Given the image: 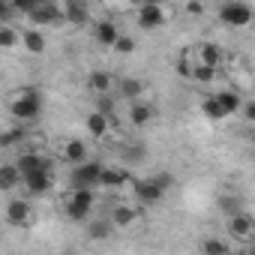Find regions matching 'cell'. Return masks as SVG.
Returning <instances> with one entry per match:
<instances>
[{
    "label": "cell",
    "instance_id": "1f68e13d",
    "mask_svg": "<svg viewBox=\"0 0 255 255\" xmlns=\"http://www.w3.org/2000/svg\"><path fill=\"white\" fill-rule=\"evenodd\" d=\"M114 51H117V54H132V51H135V39L126 36V33H120V39L114 42Z\"/></svg>",
    "mask_w": 255,
    "mask_h": 255
},
{
    "label": "cell",
    "instance_id": "83f0119b",
    "mask_svg": "<svg viewBox=\"0 0 255 255\" xmlns=\"http://www.w3.org/2000/svg\"><path fill=\"white\" fill-rule=\"evenodd\" d=\"M201 114L207 117V120H213V123H219V120H225L228 114H225V108L219 105V99H216V93H210V96H204V102H201Z\"/></svg>",
    "mask_w": 255,
    "mask_h": 255
},
{
    "label": "cell",
    "instance_id": "ffe728a7",
    "mask_svg": "<svg viewBox=\"0 0 255 255\" xmlns=\"http://www.w3.org/2000/svg\"><path fill=\"white\" fill-rule=\"evenodd\" d=\"M84 228H87V237H90V240H108V237L114 234V228H111V222H108L105 216H90V219L84 222Z\"/></svg>",
    "mask_w": 255,
    "mask_h": 255
},
{
    "label": "cell",
    "instance_id": "2e32d148",
    "mask_svg": "<svg viewBox=\"0 0 255 255\" xmlns=\"http://www.w3.org/2000/svg\"><path fill=\"white\" fill-rule=\"evenodd\" d=\"M105 219L111 222V228H129V225L138 222V210H135L132 204H114Z\"/></svg>",
    "mask_w": 255,
    "mask_h": 255
},
{
    "label": "cell",
    "instance_id": "603a6c76",
    "mask_svg": "<svg viewBox=\"0 0 255 255\" xmlns=\"http://www.w3.org/2000/svg\"><path fill=\"white\" fill-rule=\"evenodd\" d=\"M150 120H153V105H150V102H144V99L129 102V123H135V126H147Z\"/></svg>",
    "mask_w": 255,
    "mask_h": 255
},
{
    "label": "cell",
    "instance_id": "e575fe53",
    "mask_svg": "<svg viewBox=\"0 0 255 255\" xmlns=\"http://www.w3.org/2000/svg\"><path fill=\"white\" fill-rule=\"evenodd\" d=\"M12 15V9H9V3H3V0H0V24H6V18Z\"/></svg>",
    "mask_w": 255,
    "mask_h": 255
},
{
    "label": "cell",
    "instance_id": "d590c367",
    "mask_svg": "<svg viewBox=\"0 0 255 255\" xmlns=\"http://www.w3.org/2000/svg\"><path fill=\"white\" fill-rule=\"evenodd\" d=\"M183 12H189V15H201V12H204V6H201V3H186V6H183Z\"/></svg>",
    "mask_w": 255,
    "mask_h": 255
},
{
    "label": "cell",
    "instance_id": "8d00e7d4",
    "mask_svg": "<svg viewBox=\"0 0 255 255\" xmlns=\"http://www.w3.org/2000/svg\"><path fill=\"white\" fill-rule=\"evenodd\" d=\"M243 114L252 120V117H255V105H252V102H246V105H243Z\"/></svg>",
    "mask_w": 255,
    "mask_h": 255
},
{
    "label": "cell",
    "instance_id": "4dcf8cb0",
    "mask_svg": "<svg viewBox=\"0 0 255 255\" xmlns=\"http://www.w3.org/2000/svg\"><path fill=\"white\" fill-rule=\"evenodd\" d=\"M216 78V69H207V66H192V81H198V84H210Z\"/></svg>",
    "mask_w": 255,
    "mask_h": 255
},
{
    "label": "cell",
    "instance_id": "7c38bea8",
    "mask_svg": "<svg viewBox=\"0 0 255 255\" xmlns=\"http://www.w3.org/2000/svg\"><path fill=\"white\" fill-rule=\"evenodd\" d=\"M198 66H207V69H216L219 72V66H222V48L216 45V42H201L198 48H195V57H192Z\"/></svg>",
    "mask_w": 255,
    "mask_h": 255
},
{
    "label": "cell",
    "instance_id": "8fae6325",
    "mask_svg": "<svg viewBox=\"0 0 255 255\" xmlns=\"http://www.w3.org/2000/svg\"><path fill=\"white\" fill-rule=\"evenodd\" d=\"M93 39H96L99 45H105V48H114V42L120 39L117 21H114V18H99V21H93Z\"/></svg>",
    "mask_w": 255,
    "mask_h": 255
},
{
    "label": "cell",
    "instance_id": "f1b7e54d",
    "mask_svg": "<svg viewBox=\"0 0 255 255\" xmlns=\"http://www.w3.org/2000/svg\"><path fill=\"white\" fill-rule=\"evenodd\" d=\"M24 141V126H12V129L0 132V147H15Z\"/></svg>",
    "mask_w": 255,
    "mask_h": 255
},
{
    "label": "cell",
    "instance_id": "836d02e7",
    "mask_svg": "<svg viewBox=\"0 0 255 255\" xmlns=\"http://www.w3.org/2000/svg\"><path fill=\"white\" fill-rule=\"evenodd\" d=\"M153 177H156V183H159L165 192H168V189H171V183H174V177H171L168 171H159V174H153Z\"/></svg>",
    "mask_w": 255,
    "mask_h": 255
},
{
    "label": "cell",
    "instance_id": "e0dca14e",
    "mask_svg": "<svg viewBox=\"0 0 255 255\" xmlns=\"http://www.w3.org/2000/svg\"><path fill=\"white\" fill-rule=\"evenodd\" d=\"M60 156H63V162H69L72 168L81 165V162H87V141H81V138H66L63 147H60Z\"/></svg>",
    "mask_w": 255,
    "mask_h": 255
},
{
    "label": "cell",
    "instance_id": "9a60e30c",
    "mask_svg": "<svg viewBox=\"0 0 255 255\" xmlns=\"http://www.w3.org/2000/svg\"><path fill=\"white\" fill-rule=\"evenodd\" d=\"M57 9H60L63 24H84L90 18V9L84 3H78V0H63V3H57Z\"/></svg>",
    "mask_w": 255,
    "mask_h": 255
},
{
    "label": "cell",
    "instance_id": "484cf974",
    "mask_svg": "<svg viewBox=\"0 0 255 255\" xmlns=\"http://www.w3.org/2000/svg\"><path fill=\"white\" fill-rule=\"evenodd\" d=\"M216 99H219V105L225 108V114L231 117V114H237L240 108H243V96L231 87V90H216Z\"/></svg>",
    "mask_w": 255,
    "mask_h": 255
},
{
    "label": "cell",
    "instance_id": "d4e9b609",
    "mask_svg": "<svg viewBox=\"0 0 255 255\" xmlns=\"http://www.w3.org/2000/svg\"><path fill=\"white\" fill-rule=\"evenodd\" d=\"M117 93H120L123 99H129V102H138L141 93H144V81H141V78H120Z\"/></svg>",
    "mask_w": 255,
    "mask_h": 255
},
{
    "label": "cell",
    "instance_id": "30bf717a",
    "mask_svg": "<svg viewBox=\"0 0 255 255\" xmlns=\"http://www.w3.org/2000/svg\"><path fill=\"white\" fill-rule=\"evenodd\" d=\"M126 183H132V177H129V171L126 168H120V165H102V171H99V183L96 186H102V189H123Z\"/></svg>",
    "mask_w": 255,
    "mask_h": 255
},
{
    "label": "cell",
    "instance_id": "5b68a950",
    "mask_svg": "<svg viewBox=\"0 0 255 255\" xmlns=\"http://www.w3.org/2000/svg\"><path fill=\"white\" fill-rule=\"evenodd\" d=\"M99 171H102V162H96V159H87V162L75 165L72 168V186H78V189H96Z\"/></svg>",
    "mask_w": 255,
    "mask_h": 255
},
{
    "label": "cell",
    "instance_id": "d6986e66",
    "mask_svg": "<svg viewBox=\"0 0 255 255\" xmlns=\"http://www.w3.org/2000/svg\"><path fill=\"white\" fill-rule=\"evenodd\" d=\"M45 33L39 30V27H24L21 30V48L27 51V54H42L45 51Z\"/></svg>",
    "mask_w": 255,
    "mask_h": 255
},
{
    "label": "cell",
    "instance_id": "3957f363",
    "mask_svg": "<svg viewBox=\"0 0 255 255\" xmlns=\"http://www.w3.org/2000/svg\"><path fill=\"white\" fill-rule=\"evenodd\" d=\"M255 9L249 3H243V0H225V3L219 6V21L225 27H246L252 21Z\"/></svg>",
    "mask_w": 255,
    "mask_h": 255
},
{
    "label": "cell",
    "instance_id": "52a82bcc",
    "mask_svg": "<svg viewBox=\"0 0 255 255\" xmlns=\"http://www.w3.org/2000/svg\"><path fill=\"white\" fill-rule=\"evenodd\" d=\"M129 186H132V192L141 204H156V201L165 198V189L156 183V177H141V180H132Z\"/></svg>",
    "mask_w": 255,
    "mask_h": 255
},
{
    "label": "cell",
    "instance_id": "7a4b0ae2",
    "mask_svg": "<svg viewBox=\"0 0 255 255\" xmlns=\"http://www.w3.org/2000/svg\"><path fill=\"white\" fill-rule=\"evenodd\" d=\"M93 204H96L93 189H78V186H72V192L66 195L63 210H66V216H69L72 222H87V219L93 216Z\"/></svg>",
    "mask_w": 255,
    "mask_h": 255
},
{
    "label": "cell",
    "instance_id": "5bb4252c",
    "mask_svg": "<svg viewBox=\"0 0 255 255\" xmlns=\"http://www.w3.org/2000/svg\"><path fill=\"white\" fill-rule=\"evenodd\" d=\"M87 90L99 99V96H111V90H114V75L111 72H105V69H93L90 75H87Z\"/></svg>",
    "mask_w": 255,
    "mask_h": 255
},
{
    "label": "cell",
    "instance_id": "277c9868",
    "mask_svg": "<svg viewBox=\"0 0 255 255\" xmlns=\"http://www.w3.org/2000/svg\"><path fill=\"white\" fill-rule=\"evenodd\" d=\"M168 15H171V9L162 6V3H141L135 9V24L141 30H156V27H162L168 21Z\"/></svg>",
    "mask_w": 255,
    "mask_h": 255
},
{
    "label": "cell",
    "instance_id": "4fadbf2b",
    "mask_svg": "<svg viewBox=\"0 0 255 255\" xmlns=\"http://www.w3.org/2000/svg\"><path fill=\"white\" fill-rule=\"evenodd\" d=\"M21 186H24L30 195H48V192L54 189V174H51V171L27 174V177H21Z\"/></svg>",
    "mask_w": 255,
    "mask_h": 255
},
{
    "label": "cell",
    "instance_id": "cb8c5ba5",
    "mask_svg": "<svg viewBox=\"0 0 255 255\" xmlns=\"http://www.w3.org/2000/svg\"><path fill=\"white\" fill-rule=\"evenodd\" d=\"M21 186V174L15 171L12 162H3L0 165V192H15Z\"/></svg>",
    "mask_w": 255,
    "mask_h": 255
},
{
    "label": "cell",
    "instance_id": "ba28073f",
    "mask_svg": "<svg viewBox=\"0 0 255 255\" xmlns=\"http://www.w3.org/2000/svg\"><path fill=\"white\" fill-rule=\"evenodd\" d=\"M225 225H228V234H231V240H240V243H249V237H252V231H255V222H252V216H249L246 210H237V213H231Z\"/></svg>",
    "mask_w": 255,
    "mask_h": 255
},
{
    "label": "cell",
    "instance_id": "6da1fadb",
    "mask_svg": "<svg viewBox=\"0 0 255 255\" xmlns=\"http://www.w3.org/2000/svg\"><path fill=\"white\" fill-rule=\"evenodd\" d=\"M9 111H12V117H15L18 123L36 120L39 111H42V93H39L36 87H21V90H15L12 99H9Z\"/></svg>",
    "mask_w": 255,
    "mask_h": 255
},
{
    "label": "cell",
    "instance_id": "7402d4cb",
    "mask_svg": "<svg viewBox=\"0 0 255 255\" xmlns=\"http://www.w3.org/2000/svg\"><path fill=\"white\" fill-rule=\"evenodd\" d=\"M111 126H114V120L102 117L99 111H90V114H87V132H90L93 138H105V135L111 132Z\"/></svg>",
    "mask_w": 255,
    "mask_h": 255
},
{
    "label": "cell",
    "instance_id": "f546056e",
    "mask_svg": "<svg viewBox=\"0 0 255 255\" xmlns=\"http://www.w3.org/2000/svg\"><path fill=\"white\" fill-rule=\"evenodd\" d=\"M114 108H117V102H114V96H99V99H96V111H99L102 117H108V120H114Z\"/></svg>",
    "mask_w": 255,
    "mask_h": 255
},
{
    "label": "cell",
    "instance_id": "ac0fdd59",
    "mask_svg": "<svg viewBox=\"0 0 255 255\" xmlns=\"http://www.w3.org/2000/svg\"><path fill=\"white\" fill-rule=\"evenodd\" d=\"M30 216H33V207H30L27 198H12L6 204V222L9 225H27Z\"/></svg>",
    "mask_w": 255,
    "mask_h": 255
},
{
    "label": "cell",
    "instance_id": "8992f818",
    "mask_svg": "<svg viewBox=\"0 0 255 255\" xmlns=\"http://www.w3.org/2000/svg\"><path fill=\"white\" fill-rule=\"evenodd\" d=\"M12 165H15V171H18L21 177L36 174V171H51V162H48L42 153H36V150H24V153H18Z\"/></svg>",
    "mask_w": 255,
    "mask_h": 255
},
{
    "label": "cell",
    "instance_id": "d6a6232c",
    "mask_svg": "<svg viewBox=\"0 0 255 255\" xmlns=\"http://www.w3.org/2000/svg\"><path fill=\"white\" fill-rule=\"evenodd\" d=\"M192 66H195V60H192L189 54H183V57L177 60V75H180V78H189V81H192Z\"/></svg>",
    "mask_w": 255,
    "mask_h": 255
},
{
    "label": "cell",
    "instance_id": "4316f807",
    "mask_svg": "<svg viewBox=\"0 0 255 255\" xmlns=\"http://www.w3.org/2000/svg\"><path fill=\"white\" fill-rule=\"evenodd\" d=\"M201 255H231V243L225 237L210 234V237L201 240Z\"/></svg>",
    "mask_w": 255,
    "mask_h": 255
},
{
    "label": "cell",
    "instance_id": "9c48e42d",
    "mask_svg": "<svg viewBox=\"0 0 255 255\" xmlns=\"http://www.w3.org/2000/svg\"><path fill=\"white\" fill-rule=\"evenodd\" d=\"M27 21H30V24H60L63 18H60L57 3H51V0H39V3H33V6H30Z\"/></svg>",
    "mask_w": 255,
    "mask_h": 255
},
{
    "label": "cell",
    "instance_id": "44dd1931",
    "mask_svg": "<svg viewBox=\"0 0 255 255\" xmlns=\"http://www.w3.org/2000/svg\"><path fill=\"white\" fill-rule=\"evenodd\" d=\"M15 48H21V27L0 24V51H15Z\"/></svg>",
    "mask_w": 255,
    "mask_h": 255
}]
</instances>
